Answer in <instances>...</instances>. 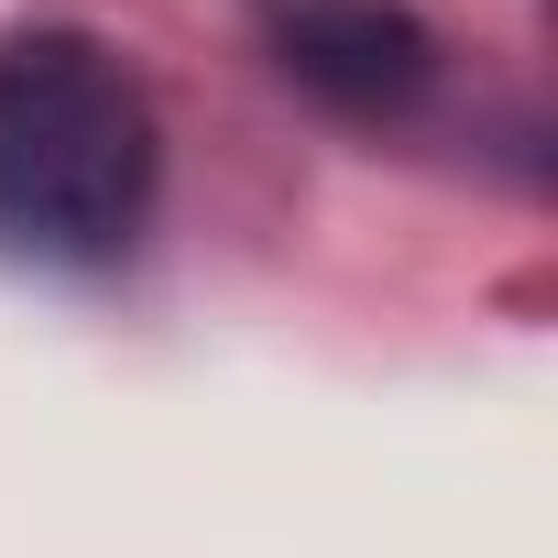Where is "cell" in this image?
I'll list each match as a JSON object with an SVG mask.
<instances>
[{
  "instance_id": "obj_1",
  "label": "cell",
  "mask_w": 558,
  "mask_h": 558,
  "mask_svg": "<svg viewBox=\"0 0 558 558\" xmlns=\"http://www.w3.org/2000/svg\"><path fill=\"white\" fill-rule=\"evenodd\" d=\"M165 186V132L143 77L77 34H0V252L45 274H99L143 241Z\"/></svg>"
},
{
  "instance_id": "obj_2",
  "label": "cell",
  "mask_w": 558,
  "mask_h": 558,
  "mask_svg": "<svg viewBox=\"0 0 558 558\" xmlns=\"http://www.w3.org/2000/svg\"><path fill=\"white\" fill-rule=\"evenodd\" d=\"M263 45L307 99H329L351 121H395L438 77V34L405 0H263Z\"/></svg>"
}]
</instances>
